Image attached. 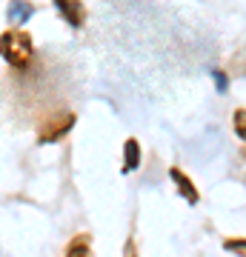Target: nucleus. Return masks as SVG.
<instances>
[{
	"label": "nucleus",
	"mask_w": 246,
	"mask_h": 257,
	"mask_svg": "<svg viewBox=\"0 0 246 257\" xmlns=\"http://www.w3.org/2000/svg\"><path fill=\"white\" fill-rule=\"evenodd\" d=\"M0 55L15 69L29 66V60H32V40H29V35L26 32H6V35H0Z\"/></svg>",
	"instance_id": "nucleus-1"
},
{
	"label": "nucleus",
	"mask_w": 246,
	"mask_h": 257,
	"mask_svg": "<svg viewBox=\"0 0 246 257\" xmlns=\"http://www.w3.org/2000/svg\"><path fill=\"white\" fill-rule=\"evenodd\" d=\"M72 126H74V114H69V111L57 114L55 120H49V123L43 126V132H40V143H55V140H60Z\"/></svg>",
	"instance_id": "nucleus-2"
},
{
	"label": "nucleus",
	"mask_w": 246,
	"mask_h": 257,
	"mask_svg": "<svg viewBox=\"0 0 246 257\" xmlns=\"http://www.w3.org/2000/svg\"><path fill=\"white\" fill-rule=\"evenodd\" d=\"M55 6H57V12L63 15V20H69L72 26H80L83 23V6H80V0H55Z\"/></svg>",
	"instance_id": "nucleus-3"
},
{
	"label": "nucleus",
	"mask_w": 246,
	"mask_h": 257,
	"mask_svg": "<svg viewBox=\"0 0 246 257\" xmlns=\"http://www.w3.org/2000/svg\"><path fill=\"white\" fill-rule=\"evenodd\" d=\"M32 15H35V6H32L29 0H12V3H9V20L15 23V26L26 23Z\"/></svg>",
	"instance_id": "nucleus-4"
},
{
	"label": "nucleus",
	"mask_w": 246,
	"mask_h": 257,
	"mask_svg": "<svg viewBox=\"0 0 246 257\" xmlns=\"http://www.w3.org/2000/svg\"><path fill=\"white\" fill-rule=\"evenodd\" d=\"M169 177L178 183V192H181L186 200H189V203H198V192H195V186L189 183V177L183 175L181 169H172V172H169Z\"/></svg>",
	"instance_id": "nucleus-5"
},
{
	"label": "nucleus",
	"mask_w": 246,
	"mask_h": 257,
	"mask_svg": "<svg viewBox=\"0 0 246 257\" xmlns=\"http://www.w3.org/2000/svg\"><path fill=\"white\" fill-rule=\"evenodd\" d=\"M137 163H140V146H137V140H126V163H123V172H135Z\"/></svg>",
	"instance_id": "nucleus-6"
},
{
	"label": "nucleus",
	"mask_w": 246,
	"mask_h": 257,
	"mask_svg": "<svg viewBox=\"0 0 246 257\" xmlns=\"http://www.w3.org/2000/svg\"><path fill=\"white\" fill-rule=\"evenodd\" d=\"M66 257H92V251H89V240H86V237L72 240V243H69V254H66Z\"/></svg>",
	"instance_id": "nucleus-7"
},
{
	"label": "nucleus",
	"mask_w": 246,
	"mask_h": 257,
	"mask_svg": "<svg viewBox=\"0 0 246 257\" xmlns=\"http://www.w3.org/2000/svg\"><path fill=\"white\" fill-rule=\"evenodd\" d=\"M226 248L229 251H235V254H240V257H246V240H229Z\"/></svg>",
	"instance_id": "nucleus-8"
},
{
	"label": "nucleus",
	"mask_w": 246,
	"mask_h": 257,
	"mask_svg": "<svg viewBox=\"0 0 246 257\" xmlns=\"http://www.w3.org/2000/svg\"><path fill=\"white\" fill-rule=\"evenodd\" d=\"M212 77H215V83H218V92H226V74L223 72H212Z\"/></svg>",
	"instance_id": "nucleus-9"
},
{
	"label": "nucleus",
	"mask_w": 246,
	"mask_h": 257,
	"mask_svg": "<svg viewBox=\"0 0 246 257\" xmlns=\"http://www.w3.org/2000/svg\"><path fill=\"white\" fill-rule=\"evenodd\" d=\"M126 257H137V254H135V243H132V240L126 243Z\"/></svg>",
	"instance_id": "nucleus-10"
}]
</instances>
